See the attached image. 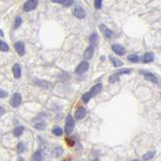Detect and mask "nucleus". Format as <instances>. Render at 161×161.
<instances>
[{
	"label": "nucleus",
	"mask_w": 161,
	"mask_h": 161,
	"mask_svg": "<svg viewBox=\"0 0 161 161\" xmlns=\"http://www.w3.org/2000/svg\"><path fill=\"white\" fill-rule=\"evenodd\" d=\"M112 50L114 51V53H116V55H119V56H124V55L126 54L125 48H124L122 45H119V44H114V45H112Z\"/></svg>",
	"instance_id": "0eeeda50"
},
{
	"label": "nucleus",
	"mask_w": 161,
	"mask_h": 161,
	"mask_svg": "<svg viewBox=\"0 0 161 161\" xmlns=\"http://www.w3.org/2000/svg\"><path fill=\"white\" fill-rule=\"evenodd\" d=\"M74 127H75V122H74L73 116L71 114L67 116L66 119V124H65V133L66 134H71L72 131L74 130Z\"/></svg>",
	"instance_id": "f257e3e1"
},
{
	"label": "nucleus",
	"mask_w": 161,
	"mask_h": 161,
	"mask_svg": "<svg viewBox=\"0 0 161 161\" xmlns=\"http://www.w3.org/2000/svg\"><path fill=\"white\" fill-rule=\"evenodd\" d=\"M155 154H156L155 151H150V152H147L145 155H143V159L144 160H149V159L153 158V157L155 156Z\"/></svg>",
	"instance_id": "c85d7f7f"
},
{
	"label": "nucleus",
	"mask_w": 161,
	"mask_h": 161,
	"mask_svg": "<svg viewBox=\"0 0 161 161\" xmlns=\"http://www.w3.org/2000/svg\"><path fill=\"white\" fill-rule=\"evenodd\" d=\"M131 72H132V69H130V68H125V69L119 70V71L116 72V74H118L119 76H121V75H126V74H130Z\"/></svg>",
	"instance_id": "cd10ccee"
},
{
	"label": "nucleus",
	"mask_w": 161,
	"mask_h": 161,
	"mask_svg": "<svg viewBox=\"0 0 161 161\" xmlns=\"http://www.w3.org/2000/svg\"><path fill=\"white\" fill-rule=\"evenodd\" d=\"M0 51L1 52H8L9 51V46L7 45L5 42L0 41Z\"/></svg>",
	"instance_id": "393cba45"
},
{
	"label": "nucleus",
	"mask_w": 161,
	"mask_h": 161,
	"mask_svg": "<svg viewBox=\"0 0 161 161\" xmlns=\"http://www.w3.org/2000/svg\"><path fill=\"white\" fill-rule=\"evenodd\" d=\"M128 60L132 63H138L140 61V57L138 55H135V54H131V55L128 56Z\"/></svg>",
	"instance_id": "4be33fe9"
},
{
	"label": "nucleus",
	"mask_w": 161,
	"mask_h": 161,
	"mask_svg": "<svg viewBox=\"0 0 161 161\" xmlns=\"http://www.w3.org/2000/svg\"><path fill=\"white\" fill-rule=\"evenodd\" d=\"M12 73H13L14 78H20V76H21V68H20L19 64H14L12 66Z\"/></svg>",
	"instance_id": "ddd939ff"
},
{
	"label": "nucleus",
	"mask_w": 161,
	"mask_h": 161,
	"mask_svg": "<svg viewBox=\"0 0 161 161\" xmlns=\"http://www.w3.org/2000/svg\"><path fill=\"white\" fill-rule=\"evenodd\" d=\"M102 6V0H94V7L96 9H100Z\"/></svg>",
	"instance_id": "2f4dec72"
},
{
	"label": "nucleus",
	"mask_w": 161,
	"mask_h": 161,
	"mask_svg": "<svg viewBox=\"0 0 161 161\" xmlns=\"http://www.w3.org/2000/svg\"><path fill=\"white\" fill-rule=\"evenodd\" d=\"M31 159H33V160H37V161L43 160V159H44V154H43L42 150L36 151V152L34 153V155H33V157H31Z\"/></svg>",
	"instance_id": "f3484780"
},
{
	"label": "nucleus",
	"mask_w": 161,
	"mask_h": 161,
	"mask_svg": "<svg viewBox=\"0 0 161 161\" xmlns=\"http://www.w3.org/2000/svg\"><path fill=\"white\" fill-rule=\"evenodd\" d=\"M101 90H102V84H101V83H97V84H95L94 86H92L91 89H90V92H91L92 96H95V95H97Z\"/></svg>",
	"instance_id": "2eb2a0df"
},
{
	"label": "nucleus",
	"mask_w": 161,
	"mask_h": 161,
	"mask_svg": "<svg viewBox=\"0 0 161 161\" xmlns=\"http://www.w3.org/2000/svg\"><path fill=\"white\" fill-rule=\"evenodd\" d=\"M91 98H92V94H91V92H90V91L85 92V93L82 95V100H83V102H84V103H87Z\"/></svg>",
	"instance_id": "5701e85b"
},
{
	"label": "nucleus",
	"mask_w": 161,
	"mask_h": 161,
	"mask_svg": "<svg viewBox=\"0 0 161 161\" xmlns=\"http://www.w3.org/2000/svg\"><path fill=\"white\" fill-rule=\"evenodd\" d=\"M23 132H25V127H23V126H19V127L15 128V129L12 131L14 137H20L23 134Z\"/></svg>",
	"instance_id": "a211bd4d"
},
{
	"label": "nucleus",
	"mask_w": 161,
	"mask_h": 161,
	"mask_svg": "<svg viewBox=\"0 0 161 161\" xmlns=\"http://www.w3.org/2000/svg\"><path fill=\"white\" fill-rule=\"evenodd\" d=\"M52 133H53V134L55 135V136L60 137V136H62V135H63V130H62V129H61V128L56 127V128H54V129H53Z\"/></svg>",
	"instance_id": "a878e982"
},
{
	"label": "nucleus",
	"mask_w": 161,
	"mask_h": 161,
	"mask_svg": "<svg viewBox=\"0 0 161 161\" xmlns=\"http://www.w3.org/2000/svg\"><path fill=\"white\" fill-rule=\"evenodd\" d=\"M21 23H23V19H21V17L20 16H17V17L15 18V20H14V23H13V29H18V27L21 25Z\"/></svg>",
	"instance_id": "bb28decb"
},
{
	"label": "nucleus",
	"mask_w": 161,
	"mask_h": 161,
	"mask_svg": "<svg viewBox=\"0 0 161 161\" xmlns=\"http://www.w3.org/2000/svg\"><path fill=\"white\" fill-rule=\"evenodd\" d=\"M73 14L75 15V17L79 18V19H82V18H84L85 15H86V12H85V10L82 8V7L77 6V7H75V9H74Z\"/></svg>",
	"instance_id": "6e6552de"
},
{
	"label": "nucleus",
	"mask_w": 161,
	"mask_h": 161,
	"mask_svg": "<svg viewBox=\"0 0 161 161\" xmlns=\"http://www.w3.org/2000/svg\"><path fill=\"white\" fill-rule=\"evenodd\" d=\"M21 103V94L18 93V92H15L13 95L11 96L10 98V105L14 108L19 106V104Z\"/></svg>",
	"instance_id": "7ed1b4c3"
},
{
	"label": "nucleus",
	"mask_w": 161,
	"mask_h": 161,
	"mask_svg": "<svg viewBox=\"0 0 161 161\" xmlns=\"http://www.w3.org/2000/svg\"><path fill=\"white\" fill-rule=\"evenodd\" d=\"M110 60L112 61V65H114V67H121V66L124 65V63L122 62L121 60H119L118 58H114V57H112V56H110Z\"/></svg>",
	"instance_id": "6ab92c4d"
},
{
	"label": "nucleus",
	"mask_w": 161,
	"mask_h": 161,
	"mask_svg": "<svg viewBox=\"0 0 161 161\" xmlns=\"http://www.w3.org/2000/svg\"><path fill=\"white\" fill-rule=\"evenodd\" d=\"M35 84L38 85L39 87L44 88V89H49V88L52 86V84L49 82V81L42 80V79H36V80H35Z\"/></svg>",
	"instance_id": "9d476101"
},
{
	"label": "nucleus",
	"mask_w": 161,
	"mask_h": 161,
	"mask_svg": "<svg viewBox=\"0 0 161 161\" xmlns=\"http://www.w3.org/2000/svg\"><path fill=\"white\" fill-rule=\"evenodd\" d=\"M154 54L151 53V52H148V53H145L144 54L143 58H142V62L145 63V64H147V63H151L154 61Z\"/></svg>",
	"instance_id": "f8f14e48"
},
{
	"label": "nucleus",
	"mask_w": 161,
	"mask_h": 161,
	"mask_svg": "<svg viewBox=\"0 0 161 161\" xmlns=\"http://www.w3.org/2000/svg\"><path fill=\"white\" fill-rule=\"evenodd\" d=\"M14 50H15V52L19 56H23L25 54V44H23V42H16L15 44H14Z\"/></svg>",
	"instance_id": "423d86ee"
},
{
	"label": "nucleus",
	"mask_w": 161,
	"mask_h": 161,
	"mask_svg": "<svg viewBox=\"0 0 161 161\" xmlns=\"http://www.w3.org/2000/svg\"><path fill=\"white\" fill-rule=\"evenodd\" d=\"M5 96H7V92L5 91V90L0 89V98H3Z\"/></svg>",
	"instance_id": "72a5a7b5"
},
{
	"label": "nucleus",
	"mask_w": 161,
	"mask_h": 161,
	"mask_svg": "<svg viewBox=\"0 0 161 161\" xmlns=\"http://www.w3.org/2000/svg\"><path fill=\"white\" fill-rule=\"evenodd\" d=\"M89 41H90V44H91L92 46L96 45L97 42H98V36H97V34H96V33H93V34L90 36Z\"/></svg>",
	"instance_id": "412c9836"
},
{
	"label": "nucleus",
	"mask_w": 161,
	"mask_h": 161,
	"mask_svg": "<svg viewBox=\"0 0 161 161\" xmlns=\"http://www.w3.org/2000/svg\"><path fill=\"white\" fill-rule=\"evenodd\" d=\"M120 80V76L118 75L116 73L112 74V75H110V78H108V81H110V83H114L116 82V81Z\"/></svg>",
	"instance_id": "7c9ffc66"
},
{
	"label": "nucleus",
	"mask_w": 161,
	"mask_h": 161,
	"mask_svg": "<svg viewBox=\"0 0 161 161\" xmlns=\"http://www.w3.org/2000/svg\"><path fill=\"white\" fill-rule=\"evenodd\" d=\"M88 68H89V64H88V62L83 61V62H81L80 64L77 66V68L75 69V73L76 74H83V73H85V72L87 71Z\"/></svg>",
	"instance_id": "39448f33"
},
{
	"label": "nucleus",
	"mask_w": 161,
	"mask_h": 161,
	"mask_svg": "<svg viewBox=\"0 0 161 161\" xmlns=\"http://www.w3.org/2000/svg\"><path fill=\"white\" fill-rule=\"evenodd\" d=\"M34 127L36 128L37 130H44V129H46V127H47V124L42 121V122H39V123L34 124Z\"/></svg>",
	"instance_id": "b1692460"
},
{
	"label": "nucleus",
	"mask_w": 161,
	"mask_h": 161,
	"mask_svg": "<svg viewBox=\"0 0 161 161\" xmlns=\"http://www.w3.org/2000/svg\"><path fill=\"white\" fill-rule=\"evenodd\" d=\"M85 116H86V110L82 106L78 107V108L76 110V112H75V119L76 120L84 119Z\"/></svg>",
	"instance_id": "9b49d317"
},
{
	"label": "nucleus",
	"mask_w": 161,
	"mask_h": 161,
	"mask_svg": "<svg viewBox=\"0 0 161 161\" xmlns=\"http://www.w3.org/2000/svg\"><path fill=\"white\" fill-rule=\"evenodd\" d=\"M3 114H5V108H3L2 106H0V116H2Z\"/></svg>",
	"instance_id": "f704fd0d"
},
{
	"label": "nucleus",
	"mask_w": 161,
	"mask_h": 161,
	"mask_svg": "<svg viewBox=\"0 0 161 161\" xmlns=\"http://www.w3.org/2000/svg\"><path fill=\"white\" fill-rule=\"evenodd\" d=\"M142 73H143V76H144V78H145L146 80L150 81V82L155 83V84H158V83H159L158 77H157L155 74L150 73V72H147V71H144V72H142Z\"/></svg>",
	"instance_id": "20e7f679"
},
{
	"label": "nucleus",
	"mask_w": 161,
	"mask_h": 161,
	"mask_svg": "<svg viewBox=\"0 0 161 161\" xmlns=\"http://www.w3.org/2000/svg\"><path fill=\"white\" fill-rule=\"evenodd\" d=\"M99 29H100V31L103 34V36H104L105 38H107V39L112 38V35H114V33H112V29H108V27H107L105 25H99Z\"/></svg>",
	"instance_id": "1a4fd4ad"
},
{
	"label": "nucleus",
	"mask_w": 161,
	"mask_h": 161,
	"mask_svg": "<svg viewBox=\"0 0 161 161\" xmlns=\"http://www.w3.org/2000/svg\"><path fill=\"white\" fill-rule=\"evenodd\" d=\"M52 2L54 3H59V4H62L63 6L69 7L71 6L74 3V0H51Z\"/></svg>",
	"instance_id": "dca6fc26"
},
{
	"label": "nucleus",
	"mask_w": 161,
	"mask_h": 161,
	"mask_svg": "<svg viewBox=\"0 0 161 161\" xmlns=\"http://www.w3.org/2000/svg\"><path fill=\"white\" fill-rule=\"evenodd\" d=\"M38 4H39L38 0H27V2L23 4V10L27 12L31 11V10H34V9L37 8Z\"/></svg>",
	"instance_id": "f03ea898"
},
{
	"label": "nucleus",
	"mask_w": 161,
	"mask_h": 161,
	"mask_svg": "<svg viewBox=\"0 0 161 161\" xmlns=\"http://www.w3.org/2000/svg\"><path fill=\"white\" fill-rule=\"evenodd\" d=\"M3 36H4V33H3V31L0 29V37H3Z\"/></svg>",
	"instance_id": "c9c22d12"
},
{
	"label": "nucleus",
	"mask_w": 161,
	"mask_h": 161,
	"mask_svg": "<svg viewBox=\"0 0 161 161\" xmlns=\"http://www.w3.org/2000/svg\"><path fill=\"white\" fill-rule=\"evenodd\" d=\"M66 143H67L70 147H73L74 144H75V142H74V140L72 138H66Z\"/></svg>",
	"instance_id": "473e14b6"
},
{
	"label": "nucleus",
	"mask_w": 161,
	"mask_h": 161,
	"mask_svg": "<svg viewBox=\"0 0 161 161\" xmlns=\"http://www.w3.org/2000/svg\"><path fill=\"white\" fill-rule=\"evenodd\" d=\"M25 144L23 143V142H20V143H18V145H17V153L18 154H23V152L25 151Z\"/></svg>",
	"instance_id": "c756f323"
},
{
	"label": "nucleus",
	"mask_w": 161,
	"mask_h": 161,
	"mask_svg": "<svg viewBox=\"0 0 161 161\" xmlns=\"http://www.w3.org/2000/svg\"><path fill=\"white\" fill-rule=\"evenodd\" d=\"M93 53H94V46L90 45L89 47L87 48V49L85 50V52H84V58L86 59V60H89V59H91L92 56H93Z\"/></svg>",
	"instance_id": "4468645a"
},
{
	"label": "nucleus",
	"mask_w": 161,
	"mask_h": 161,
	"mask_svg": "<svg viewBox=\"0 0 161 161\" xmlns=\"http://www.w3.org/2000/svg\"><path fill=\"white\" fill-rule=\"evenodd\" d=\"M63 152H64V150H63V148L62 147H56L55 149H54V151H53V155H54V157H60L61 155L63 154Z\"/></svg>",
	"instance_id": "aec40b11"
}]
</instances>
